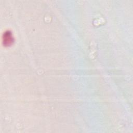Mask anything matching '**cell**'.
Here are the masks:
<instances>
[{
    "instance_id": "cell-1",
    "label": "cell",
    "mask_w": 133,
    "mask_h": 133,
    "mask_svg": "<svg viewBox=\"0 0 133 133\" xmlns=\"http://www.w3.org/2000/svg\"><path fill=\"white\" fill-rule=\"evenodd\" d=\"M12 39L13 38L11 33L8 32L5 34V35H4L5 44H7V45H9L10 44H11L12 42Z\"/></svg>"
}]
</instances>
